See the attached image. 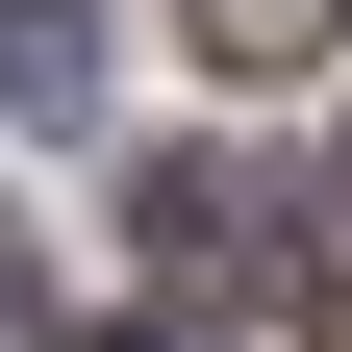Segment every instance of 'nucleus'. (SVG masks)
<instances>
[{
	"label": "nucleus",
	"instance_id": "obj_1",
	"mask_svg": "<svg viewBox=\"0 0 352 352\" xmlns=\"http://www.w3.org/2000/svg\"><path fill=\"white\" fill-rule=\"evenodd\" d=\"M151 252H176L201 302L352 327V227H327V176H277V151H176V176H151Z\"/></svg>",
	"mask_w": 352,
	"mask_h": 352
},
{
	"label": "nucleus",
	"instance_id": "obj_2",
	"mask_svg": "<svg viewBox=\"0 0 352 352\" xmlns=\"http://www.w3.org/2000/svg\"><path fill=\"white\" fill-rule=\"evenodd\" d=\"M176 25H201L227 76H302V51H352V0H176Z\"/></svg>",
	"mask_w": 352,
	"mask_h": 352
},
{
	"label": "nucleus",
	"instance_id": "obj_3",
	"mask_svg": "<svg viewBox=\"0 0 352 352\" xmlns=\"http://www.w3.org/2000/svg\"><path fill=\"white\" fill-rule=\"evenodd\" d=\"M101 352H227V327H101Z\"/></svg>",
	"mask_w": 352,
	"mask_h": 352
}]
</instances>
